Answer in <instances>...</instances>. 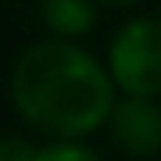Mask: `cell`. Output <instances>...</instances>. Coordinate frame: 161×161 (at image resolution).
Returning <instances> with one entry per match:
<instances>
[{
  "mask_svg": "<svg viewBox=\"0 0 161 161\" xmlns=\"http://www.w3.org/2000/svg\"><path fill=\"white\" fill-rule=\"evenodd\" d=\"M11 108L47 140H86L108 125L118 86L108 61L93 58L79 40H47L25 47L11 64Z\"/></svg>",
  "mask_w": 161,
  "mask_h": 161,
  "instance_id": "obj_1",
  "label": "cell"
},
{
  "mask_svg": "<svg viewBox=\"0 0 161 161\" xmlns=\"http://www.w3.org/2000/svg\"><path fill=\"white\" fill-rule=\"evenodd\" d=\"M108 72L118 93L161 97V18L136 14L122 22L108 43Z\"/></svg>",
  "mask_w": 161,
  "mask_h": 161,
  "instance_id": "obj_2",
  "label": "cell"
},
{
  "mask_svg": "<svg viewBox=\"0 0 161 161\" xmlns=\"http://www.w3.org/2000/svg\"><path fill=\"white\" fill-rule=\"evenodd\" d=\"M108 136L125 158L161 154V104L158 97H129L118 93L108 118Z\"/></svg>",
  "mask_w": 161,
  "mask_h": 161,
  "instance_id": "obj_3",
  "label": "cell"
},
{
  "mask_svg": "<svg viewBox=\"0 0 161 161\" xmlns=\"http://www.w3.org/2000/svg\"><path fill=\"white\" fill-rule=\"evenodd\" d=\"M40 22L58 40H82L97 25V0H40Z\"/></svg>",
  "mask_w": 161,
  "mask_h": 161,
  "instance_id": "obj_4",
  "label": "cell"
},
{
  "mask_svg": "<svg viewBox=\"0 0 161 161\" xmlns=\"http://www.w3.org/2000/svg\"><path fill=\"white\" fill-rule=\"evenodd\" d=\"M36 161H104L86 140H50L40 147Z\"/></svg>",
  "mask_w": 161,
  "mask_h": 161,
  "instance_id": "obj_5",
  "label": "cell"
},
{
  "mask_svg": "<svg viewBox=\"0 0 161 161\" xmlns=\"http://www.w3.org/2000/svg\"><path fill=\"white\" fill-rule=\"evenodd\" d=\"M36 154H40V147L29 143L25 136H18V132L0 136V161H36Z\"/></svg>",
  "mask_w": 161,
  "mask_h": 161,
  "instance_id": "obj_6",
  "label": "cell"
},
{
  "mask_svg": "<svg viewBox=\"0 0 161 161\" xmlns=\"http://www.w3.org/2000/svg\"><path fill=\"white\" fill-rule=\"evenodd\" d=\"M97 4H108V7H132V4H140V0H97Z\"/></svg>",
  "mask_w": 161,
  "mask_h": 161,
  "instance_id": "obj_7",
  "label": "cell"
}]
</instances>
